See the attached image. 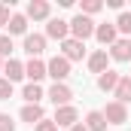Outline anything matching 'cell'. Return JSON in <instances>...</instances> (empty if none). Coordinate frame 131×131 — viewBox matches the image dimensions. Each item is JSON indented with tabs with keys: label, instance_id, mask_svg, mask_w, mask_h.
<instances>
[{
	"label": "cell",
	"instance_id": "cell-29",
	"mask_svg": "<svg viewBox=\"0 0 131 131\" xmlns=\"http://www.w3.org/2000/svg\"><path fill=\"white\" fill-rule=\"evenodd\" d=\"M0 70H3V58H0Z\"/></svg>",
	"mask_w": 131,
	"mask_h": 131
},
{
	"label": "cell",
	"instance_id": "cell-17",
	"mask_svg": "<svg viewBox=\"0 0 131 131\" xmlns=\"http://www.w3.org/2000/svg\"><path fill=\"white\" fill-rule=\"evenodd\" d=\"M12 34H18V37H28V15L15 12V15L9 18V37H12Z\"/></svg>",
	"mask_w": 131,
	"mask_h": 131
},
{
	"label": "cell",
	"instance_id": "cell-16",
	"mask_svg": "<svg viewBox=\"0 0 131 131\" xmlns=\"http://www.w3.org/2000/svg\"><path fill=\"white\" fill-rule=\"evenodd\" d=\"M3 76H6L9 82H18V79H25V64H21V61H15V58H9V61L3 64Z\"/></svg>",
	"mask_w": 131,
	"mask_h": 131
},
{
	"label": "cell",
	"instance_id": "cell-15",
	"mask_svg": "<svg viewBox=\"0 0 131 131\" xmlns=\"http://www.w3.org/2000/svg\"><path fill=\"white\" fill-rule=\"evenodd\" d=\"M119 79H122V73H116V70H104V73L98 76V89H101V92H116Z\"/></svg>",
	"mask_w": 131,
	"mask_h": 131
},
{
	"label": "cell",
	"instance_id": "cell-7",
	"mask_svg": "<svg viewBox=\"0 0 131 131\" xmlns=\"http://www.w3.org/2000/svg\"><path fill=\"white\" fill-rule=\"evenodd\" d=\"M46 37L64 43L67 37H70V21H64V18H49V25H46Z\"/></svg>",
	"mask_w": 131,
	"mask_h": 131
},
{
	"label": "cell",
	"instance_id": "cell-10",
	"mask_svg": "<svg viewBox=\"0 0 131 131\" xmlns=\"http://www.w3.org/2000/svg\"><path fill=\"white\" fill-rule=\"evenodd\" d=\"M25 52L31 58H40L46 52V34H28L25 37Z\"/></svg>",
	"mask_w": 131,
	"mask_h": 131
},
{
	"label": "cell",
	"instance_id": "cell-20",
	"mask_svg": "<svg viewBox=\"0 0 131 131\" xmlns=\"http://www.w3.org/2000/svg\"><path fill=\"white\" fill-rule=\"evenodd\" d=\"M21 98L28 101V104H40V101H43V89H40L37 82H28V85L21 89Z\"/></svg>",
	"mask_w": 131,
	"mask_h": 131
},
{
	"label": "cell",
	"instance_id": "cell-6",
	"mask_svg": "<svg viewBox=\"0 0 131 131\" xmlns=\"http://www.w3.org/2000/svg\"><path fill=\"white\" fill-rule=\"evenodd\" d=\"M25 15L34 18V21H49L52 6H49V0H31V3H28V9H25Z\"/></svg>",
	"mask_w": 131,
	"mask_h": 131
},
{
	"label": "cell",
	"instance_id": "cell-13",
	"mask_svg": "<svg viewBox=\"0 0 131 131\" xmlns=\"http://www.w3.org/2000/svg\"><path fill=\"white\" fill-rule=\"evenodd\" d=\"M25 76H28L31 82H37V85H40V79H43V76H49V73H46V61L31 58V61L25 64Z\"/></svg>",
	"mask_w": 131,
	"mask_h": 131
},
{
	"label": "cell",
	"instance_id": "cell-19",
	"mask_svg": "<svg viewBox=\"0 0 131 131\" xmlns=\"http://www.w3.org/2000/svg\"><path fill=\"white\" fill-rule=\"evenodd\" d=\"M113 95H116L119 104H131V76H122V79H119V85H116Z\"/></svg>",
	"mask_w": 131,
	"mask_h": 131
},
{
	"label": "cell",
	"instance_id": "cell-8",
	"mask_svg": "<svg viewBox=\"0 0 131 131\" xmlns=\"http://www.w3.org/2000/svg\"><path fill=\"white\" fill-rule=\"evenodd\" d=\"M49 101L55 104V110H58V107H67V104L73 101V92L67 89L64 82H55V85L49 89Z\"/></svg>",
	"mask_w": 131,
	"mask_h": 131
},
{
	"label": "cell",
	"instance_id": "cell-27",
	"mask_svg": "<svg viewBox=\"0 0 131 131\" xmlns=\"http://www.w3.org/2000/svg\"><path fill=\"white\" fill-rule=\"evenodd\" d=\"M0 131H15V122H12L6 113H0Z\"/></svg>",
	"mask_w": 131,
	"mask_h": 131
},
{
	"label": "cell",
	"instance_id": "cell-24",
	"mask_svg": "<svg viewBox=\"0 0 131 131\" xmlns=\"http://www.w3.org/2000/svg\"><path fill=\"white\" fill-rule=\"evenodd\" d=\"M12 98V82L6 76H0V101H9Z\"/></svg>",
	"mask_w": 131,
	"mask_h": 131
},
{
	"label": "cell",
	"instance_id": "cell-11",
	"mask_svg": "<svg viewBox=\"0 0 131 131\" xmlns=\"http://www.w3.org/2000/svg\"><path fill=\"white\" fill-rule=\"evenodd\" d=\"M95 40H98L101 46H113V43L119 40L116 25H98V28H95Z\"/></svg>",
	"mask_w": 131,
	"mask_h": 131
},
{
	"label": "cell",
	"instance_id": "cell-18",
	"mask_svg": "<svg viewBox=\"0 0 131 131\" xmlns=\"http://www.w3.org/2000/svg\"><path fill=\"white\" fill-rule=\"evenodd\" d=\"M85 128L89 131H107V119H104L101 110H92V113L85 116Z\"/></svg>",
	"mask_w": 131,
	"mask_h": 131
},
{
	"label": "cell",
	"instance_id": "cell-2",
	"mask_svg": "<svg viewBox=\"0 0 131 131\" xmlns=\"http://www.w3.org/2000/svg\"><path fill=\"white\" fill-rule=\"evenodd\" d=\"M46 73H49L55 82H64L67 76H70V61H67L64 55H55V58L46 61Z\"/></svg>",
	"mask_w": 131,
	"mask_h": 131
},
{
	"label": "cell",
	"instance_id": "cell-5",
	"mask_svg": "<svg viewBox=\"0 0 131 131\" xmlns=\"http://www.w3.org/2000/svg\"><path fill=\"white\" fill-rule=\"evenodd\" d=\"M61 55H64L70 64H73V61H82V58H85V43H79V40L67 37L64 43H61Z\"/></svg>",
	"mask_w": 131,
	"mask_h": 131
},
{
	"label": "cell",
	"instance_id": "cell-9",
	"mask_svg": "<svg viewBox=\"0 0 131 131\" xmlns=\"http://www.w3.org/2000/svg\"><path fill=\"white\" fill-rule=\"evenodd\" d=\"M110 58H113V61H119V64L131 61V40L119 37V40H116V43L110 46Z\"/></svg>",
	"mask_w": 131,
	"mask_h": 131
},
{
	"label": "cell",
	"instance_id": "cell-4",
	"mask_svg": "<svg viewBox=\"0 0 131 131\" xmlns=\"http://www.w3.org/2000/svg\"><path fill=\"white\" fill-rule=\"evenodd\" d=\"M58 128H73L76 122H79V110L73 107V104H67V107H58L55 110V119H52Z\"/></svg>",
	"mask_w": 131,
	"mask_h": 131
},
{
	"label": "cell",
	"instance_id": "cell-12",
	"mask_svg": "<svg viewBox=\"0 0 131 131\" xmlns=\"http://www.w3.org/2000/svg\"><path fill=\"white\" fill-rule=\"evenodd\" d=\"M107 61H110V52H107V49H98V52H92V55H89V70L101 76L104 70H110Z\"/></svg>",
	"mask_w": 131,
	"mask_h": 131
},
{
	"label": "cell",
	"instance_id": "cell-1",
	"mask_svg": "<svg viewBox=\"0 0 131 131\" xmlns=\"http://www.w3.org/2000/svg\"><path fill=\"white\" fill-rule=\"evenodd\" d=\"M95 21L89 18V15H82V12H76L73 18H70V37L73 40H79V43H85L89 37H95Z\"/></svg>",
	"mask_w": 131,
	"mask_h": 131
},
{
	"label": "cell",
	"instance_id": "cell-14",
	"mask_svg": "<svg viewBox=\"0 0 131 131\" xmlns=\"http://www.w3.org/2000/svg\"><path fill=\"white\" fill-rule=\"evenodd\" d=\"M18 116H21V122H28V125H37V122H43V119H46V113H43V107H40V104H25Z\"/></svg>",
	"mask_w": 131,
	"mask_h": 131
},
{
	"label": "cell",
	"instance_id": "cell-25",
	"mask_svg": "<svg viewBox=\"0 0 131 131\" xmlns=\"http://www.w3.org/2000/svg\"><path fill=\"white\" fill-rule=\"evenodd\" d=\"M9 6H12V3H0V28H9V18H12Z\"/></svg>",
	"mask_w": 131,
	"mask_h": 131
},
{
	"label": "cell",
	"instance_id": "cell-21",
	"mask_svg": "<svg viewBox=\"0 0 131 131\" xmlns=\"http://www.w3.org/2000/svg\"><path fill=\"white\" fill-rule=\"evenodd\" d=\"M113 25H116L119 34H125V40H128V37H131V12H119V18H116Z\"/></svg>",
	"mask_w": 131,
	"mask_h": 131
},
{
	"label": "cell",
	"instance_id": "cell-26",
	"mask_svg": "<svg viewBox=\"0 0 131 131\" xmlns=\"http://www.w3.org/2000/svg\"><path fill=\"white\" fill-rule=\"evenodd\" d=\"M34 131H58V125H55L52 119H43V122H37V125H34Z\"/></svg>",
	"mask_w": 131,
	"mask_h": 131
},
{
	"label": "cell",
	"instance_id": "cell-22",
	"mask_svg": "<svg viewBox=\"0 0 131 131\" xmlns=\"http://www.w3.org/2000/svg\"><path fill=\"white\" fill-rule=\"evenodd\" d=\"M101 9H104V3H101V0H82V6H79V12H82V15H89V18H92V15H98Z\"/></svg>",
	"mask_w": 131,
	"mask_h": 131
},
{
	"label": "cell",
	"instance_id": "cell-23",
	"mask_svg": "<svg viewBox=\"0 0 131 131\" xmlns=\"http://www.w3.org/2000/svg\"><path fill=\"white\" fill-rule=\"evenodd\" d=\"M9 55H12V37L9 34H0V58L9 61Z\"/></svg>",
	"mask_w": 131,
	"mask_h": 131
},
{
	"label": "cell",
	"instance_id": "cell-30",
	"mask_svg": "<svg viewBox=\"0 0 131 131\" xmlns=\"http://www.w3.org/2000/svg\"><path fill=\"white\" fill-rule=\"evenodd\" d=\"M128 76H131V73H128Z\"/></svg>",
	"mask_w": 131,
	"mask_h": 131
},
{
	"label": "cell",
	"instance_id": "cell-28",
	"mask_svg": "<svg viewBox=\"0 0 131 131\" xmlns=\"http://www.w3.org/2000/svg\"><path fill=\"white\" fill-rule=\"evenodd\" d=\"M70 131H89V128H85V122H76V125H73Z\"/></svg>",
	"mask_w": 131,
	"mask_h": 131
},
{
	"label": "cell",
	"instance_id": "cell-3",
	"mask_svg": "<svg viewBox=\"0 0 131 131\" xmlns=\"http://www.w3.org/2000/svg\"><path fill=\"white\" fill-rule=\"evenodd\" d=\"M101 113H104L107 125H125V122H128V107L119 104V101H110L107 110H101Z\"/></svg>",
	"mask_w": 131,
	"mask_h": 131
}]
</instances>
